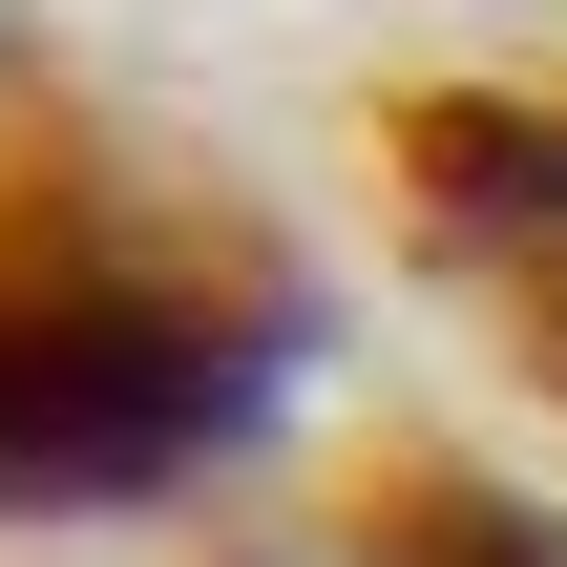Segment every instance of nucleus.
Wrapping results in <instances>:
<instances>
[{"mask_svg":"<svg viewBox=\"0 0 567 567\" xmlns=\"http://www.w3.org/2000/svg\"><path fill=\"white\" fill-rule=\"evenodd\" d=\"M295 379V316L189 252H0V505H147L231 463Z\"/></svg>","mask_w":567,"mask_h":567,"instance_id":"1","label":"nucleus"},{"mask_svg":"<svg viewBox=\"0 0 567 567\" xmlns=\"http://www.w3.org/2000/svg\"><path fill=\"white\" fill-rule=\"evenodd\" d=\"M274 567H567V526L526 484H484V463H379L316 547H274Z\"/></svg>","mask_w":567,"mask_h":567,"instance_id":"2","label":"nucleus"},{"mask_svg":"<svg viewBox=\"0 0 567 567\" xmlns=\"http://www.w3.org/2000/svg\"><path fill=\"white\" fill-rule=\"evenodd\" d=\"M505 316H526V358H547V400H567V231H547V252H505Z\"/></svg>","mask_w":567,"mask_h":567,"instance_id":"3","label":"nucleus"}]
</instances>
